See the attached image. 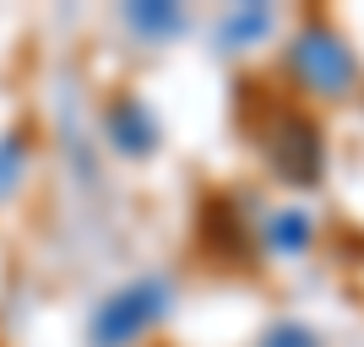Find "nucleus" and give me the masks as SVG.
<instances>
[{
  "label": "nucleus",
  "mask_w": 364,
  "mask_h": 347,
  "mask_svg": "<svg viewBox=\"0 0 364 347\" xmlns=\"http://www.w3.org/2000/svg\"><path fill=\"white\" fill-rule=\"evenodd\" d=\"M304 217H277V228H272V239L277 244H289V250H299V244H304Z\"/></svg>",
  "instance_id": "7"
},
{
  "label": "nucleus",
  "mask_w": 364,
  "mask_h": 347,
  "mask_svg": "<svg viewBox=\"0 0 364 347\" xmlns=\"http://www.w3.org/2000/svg\"><path fill=\"white\" fill-rule=\"evenodd\" d=\"M22 163H28V141L16 136V131L0 136V201L11 196V184L22 180Z\"/></svg>",
  "instance_id": "4"
},
{
  "label": "nucleus",
  "mask_w": 364,
  "mask_h": 347,
  "mask_svg": "<svg viewBox=\"0 0 364 347\" xmlns=\"http://www.w3.org/2000/svg\"><path fill=\"white\" fill-rule=\"evenodd\" d=\"M267 347H321L316 336L304 331V326H283V331H272L267 336Z\"/></svg>",
  "instance_id": "6"
},
{
  "label": "nucleus",
  "mask_w": 364,
  "mask_h": 347,
  "mask_svg": "<svg viewBox=\"0 0 364 347\" xmlns=\"http://www.w3.org/2000/svg\"><path fill=\"white\" fill-rule=\"evenodd\" d=\"M131 22H136V28H147V33H168L180 16H174V11H147V6H136V11H131Z\"/></svg>",
  "instance_id": "5"
},
{
  "label": "nucleus",
  "mask_w": 364,
  "mask_h": 347,
  "mask_svg": "<svg viewBox=\"0 0 364 347\" xmlns=\"http://www.w3.org/2000/svg\"><path fill=\"white\" fill-rule=\"evenodd\" d=\"M104 125H109V141H114L120 152H147L152 141H158V120H152V114L136 104V98H120V104H109Z\"/></svg>",
  "instance_id": "3"
},
{
  "label": "nucleus",
  "mask_w": 364,
  "mask_h": 347,
  "mask_svg": "<svg viewBox=\"0 0 364 347\" xmlns=\"http://www.w3.org/2000/svg\"><path fill=\"white\" fill-rule=\"evenodd\" d=\"M164 299H168L164 282H131L125 293H114V299L98 309V320H92V342H98V347H125L131 336H141L152 320L164 315Z\"/></svg>",
  "instance_id": "2"
},
{
  "label": "nucleus",
  "mask_w": 364,
  "mask_h": 347,
  "mask_svg": "<svg viewBox=\"0 0 364 347\" xmlns=\"http://www.w3.org/2000/svg\"><path fill=\"white\" fill-rule=\"evenodd\" d=\"M289 65L310 92H326V98L348 92L353 76H359L353 71V55L343 49V38L326 33V28H304L299 38H294V49H289Z\"/></svg>",
  "instance_id": "1"
}]
</instances>
